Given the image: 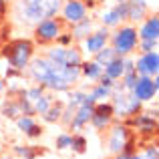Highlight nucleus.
Masks as SVG:
<instances>
[{
    "mask_svg": "<svg viewBox=\"0 0 159 159\" xmlns=\"http://www.w3.org/2000/svg\"><path fill=\"white\" fill-rule=\"evenodd\" d=\"M91 97H93L95 101H99V99H109V97H111V89H107V87L99 85V87H95V89H93Z\"/></svg>",
    "mask_w": 159,
    "mask_h": 159,
    "instance_id": "29",
    "label": "nucleus"
},
{
    "mask_svg": "<svg viewBox=\"0 0 159 159\" xmlns=\"http://www.w3.org/2000/svg\"><path fill=\"white\" fill-rule=\"evenodd\" d=\"M91 117H93V105L83 103L81 107L75 109V115H73V119H70V127H73L75 131H79L81 127H85L91 121Z\"/></svg>",
    "mask_w": 159,
    "mask_h": 159,
    "instance_id": "9",
    "label": "nucleus"
},
{
    "mask_svg": "<svg viewBox=\"0 0 159 159\" xmlns=\"http://www.w3.org/2000/svg\"><path fill=\"white\" fill-rule=\"evenodd\" d=\"M58 34H61V24H58L57 20H52V18L40 20L39 26H36V36H39V40H44V43L54 40Z\"/></svg>",
    "mask_w": 159,
    "mask_h": 159,
    "instance_id": "7",
    "label": "nucleus"
},
{
    "mask_svg": "<svg viewBox=\"0 0 159 159\" xmlns=\"http://www.w3.org/2000/svg\"><path fill=\"white\" fill-rule=\"evenodd\" d=\"M61 8V0H22L24 16L32 22H40L44 18H52Z\"/></svg>",
    "mask_w": 159,
    "mask_h": 159,
    "instance_id": "1",
    "label": "nucleus"
},
{
    "mask_svg": "<svg viewBox=\"0 0 159 159\" xmlns=\"http://www.w3.org/2000/svg\"><path fill=\"white\" fill-rule=\"evenodd\" d=\"M135 125L141 133H155V129H157L155 117H149V115H139L135 119Z\"/></svg>",
    "mask_w": 159,
    "mask_h": 159,
    "instance_id": "16",
    "label": "nucleus"
},
{
    "mask_svg": "<svg viewBox=\"0 0 159 159\" xmlns=\"http://www.w3.org/2000/svg\"><path fill=\"white\" fill-rule=\"evenodd\" d=\"M14 153L20 155V157H24V159H34L36 155H39V149H34V147H20V145H16Z\"/></svg>",
    "mask_w": 159,
    "mask_h": 159,
    "instance_id": "28",
    "label": "nucleus"
},
{
    "mask_svg": "<svg viewBox=\"0 0 159 159\" xmlns=\"http://www.w3.org/2000/svg\"><path fill=\"white\" fill-rule=\"evenodd\" d=\"M77 26L73 28V34L70 36H75V39H85L87 34H89V30H91V20L89 18H83V20H79V22H75Z\"/></svg>",
    "mask_w": 159,
    "mask_h": 159,
    "instance_id": "18",
    "label": "nucleus"
},
{
    "mask_svg": "<svg viewBox=\"0 0 159 159\" xmlns=\"http://www.w3.org/2000/svg\"><path fill=\"white\" fill-rule=\"evenodd\" d=\"M62 103H57V105H51L47 109V113H44V121L47 123H54V121H61V115H62Z\"/></svg>",
    "mask_w": 159,
    "mask_h": 159,
    "instance_id": "19",
    "label": "nucleus"
},
{
    "mask_svg": "<svg viewBox=\"0 0 159 159\" xmlns=\"http://www.w3.org/2000/svg\"><path fill=\"white\" fill-rule=\"evenodd\" d=\"M2 91H4V83L0 81V95H2Z\"/></svg>",
    "mask_w": 159,
    "mask_h": 159,
    "instance_id": "41",
    "label": "nucleus"
},
{
    "mask_svg": "<svg viewBox=\"0 0 159 159\" xmlns=\"http://www.w3.org/2000/svg\"><path fill=\"white\" fill-rule=\"evenodd\" d=\"M141 109V101L135 97H127V115H135Z\"/></svg>",
    "mask_w": 159,
    "mask_h": 159,
    "instance_id": "32",
    "label": "nucleus"
},
{
    "mask_svg": "<svg viewBox=\"0 0 159 159\" xmlns=\"http://www.w3.org/2000/svg\"><path fill=\"white\" fill-rule=\"evenodd\" d=\"M43 95V87H34V89H28L24 91V97L28 99V101H36V99Z\"/></svg>",
    "mask_w": 159,
    "mask_h": 159,
    "instance_id": "35",
    "label": "nucleus"
},
{
    "mask_svg": "<svg viewBox=\"0 0 159 159\" xmlns=\"http://www.w3.org/2000/svg\"><path fill=\"white\" fill-rule=\"evenodd\" d=\"M107 39H109V32H107V28H103V30H97V32H93V34H89L85 39V48L89 52H97V51H101L103 47L107 44Z\"/></svg>",
    "mask_w": 159,
    "mask_h": 159,
    "instance_id": "10",
    "label": "nucleus"
},
{
    "mask_svg": "<svg viewBox=\"0 0 159 159\" xmlns=\"http://www.w3.org/2000/svg\"><path fill=\"white\" fill-rule=\"evenodd\" d=\"M133 159H157V147H155V145H149L143 153L133 155Z\"/></svg>",
    "mask_w": 159,
    "mask_h": 159,
    "instance_id": "30",
    "label": "nucleus"
},
{
    "mask_svg": "<svg viewBox=\"0 0 159 159\" xmlns=\"http://www.w3.org/2000/svg\"><path fill=\"white\" fill-rule=\"evenodd\" d=\"M81 52L77 51V48H66L65 52V65L69 66H81Z\"/></svg>",
    "mask_w": 159,
    "mask_h": 159,
    "instance_id": "24",
    "label": "nucleus"
},
{
    "mask_svg": "<svg viewBox=\"0 0 159 159\" xmlns=\"http://www.w3.org/2000/svg\"><path fill=\"white\" fill-rule=\"evenodd\" d=\"M123 77H125V89H129V91H133V87H135V83H137V73L135 70H129V73H123Z\"/></svg>",
    "mask_w": 159,
    "mask_h": 159,
    "instance_id": "33",
    "label": "nucleus"
},
{
    "mask_svg": "<svg viewBox=\"0 0 159 159\" xmlns=\"http://www.w3.org/2000/svg\"><path fill=\"white\" fill-rule=\"evenodd\" d=\"M95 54H97V61H95V62H99L101 66H103V65H107V62H111L113 58L117 57L115 48H105V47H103L101 51H97Z\"/></svg>",
    "mask_w": 159,
    "mask_h": 159,
    "instance_id": "23",
    "label": "nucleus"
},
{
    "mask_svg": "<svg viewBox=\"0 0 159 159\" xmlns=\"http://www.w3.org/2000/svg\"><path fill=\"white\" fill-rule=\"evenodd\" d=\"M54 66L57 65H52L48 58H36L30 65V75H32L34 81H39L40 85L44 87V83H47L48 79H51V75L54 73Z\"/></svg>",
    "mask_w": 159,
    "mask_h": 159,
    "instance_id": "6",
    "label": "nucleus"
},
{
    "mask_svg": "<svg viewBox=\"0 0 159 159\" xmlns=\"http://www.w3.org/2000/svg\"><path fill=\"white\" fill-rule=\"evenodd\" d=\"M91 123H93L97 129H103V127H107V125L111 123V119H107V117H99V115H93V117H91Z\"/></svg>",
    "mask_w": 159,
    "mask_h": 159,
    "instance_id": "34",
    "label": "nucleus"
},
{
    "mask_svg": "<svg viewBox=\"0 0 159 159\" xmlns=\"http://www.w3.org/2000/svg\"><path fill=\"white\" fill-rule=\"evenodd\" d=\"M137 43H139V34H137V30H135L133 26L121 28V30L115 32V36H113V44H115L113 48H115L117 57L129 54L133 48L137 47Z\"/></svg>",
    "mask_w": 159,
    "mask_h": 159,
    "instance_id": "3",
    "label": "nucleus"
},
{
    "mask_svg": "<svg viewBox=\"0 0 159 159\" xmlns=\"http://www.w3.org/2000/svg\"><path fill=\"white\" fill-rule=\"evenodd\" d=\"M16 125H18V129L20 131L24 133V135H28V133H30V129L34 127V119H32V117H28V115H20L18 119H16Z\"/></svg>",
    "mask_w": 159,
    "mask_h": 159,
    "instance_id": "25",
    "label": "nucleus"
},
{
    "mask_svg": "<svg viewBox=\"0 0 159 159\" xmlns=\"http://www.w3.org/2000/svg\"><path fill=\"white\" fill-rule=\"evenodd\" d=\"M157 70H159V54L155 51L145 52L135 65V73H139L141 77H151V75L155 77Z\"/></svg>",
    "mask_w": 159,
    "mask_h": 159,
    "instance_id": "5",
    "label": "nucleus"
},
{
    "mask_svg": "<svg viewBox=\"0 0 159 159\" xmlns=\"http://www.w3.org/2000/svg\"><path fill=\"white\" fill-rule=\"evenodd\" d=\"M4 57L8 58V62L14 69L22 70L32 57V43L30 40H14L4 48Z\"/></svg>",
    "mask_w": 159,
    "mask_h": 159,
    "instance_id": "2",
    "label": "nucleus"
},
{
    "mask_svg": "<svg viewBox=\"0 0 159 159\" xmlns=\"http://www.w3.org/2000/svg\"><path fill=\"white\" fill-rule=\"evenodd\" d=\"M87 2H89V4H95V2H97V0H87Z\"/></svg>",
    "mask_w": 159,
    "mask_h": 159,
    "instance_id": "43",
    "label": "nucleus"
},
{
    "mask_svg": "<svg viewBox=\"0 0 159 159\" xmlns=\"http://www.w3.org/2000/svg\"><path fill=\"white\" fill-rule=\"evenodd\" d=\"M157 48V40H141V51L143 52H153Z\"/></svg>",
    "mask_w": 159,
    "mask_h": 159,
    "instance_id": "37",
    "label": "nucleus"
},
{
    "mask_svg": "<svg viewBox=\"0 0 159 159\" xmlns=\"http://www.w3.org/2000/svg\"><path fill=\"white\" fill-rule=\"evenodd\" d=\"M70 149H73V151H77V153H85L87 139L83 135H73V137H70Z\"/></svg>",
    "mask_w": 159,
    "mask_h": 159,
    "instance_id": "26",
    "label": "nucleus"
},
{
    "mask_svg": "<svg viewBox=\"0 0 159 159\" xmlns=\"http://www.w3.org/2000/svg\"><path fill=\"white\" fill-rule=\"evenodd\" d=\"M65 52H66V48H62V47L51 48L48 51V61L57 66H65Z\"/></svg>",
    "mask_w": 159,
    "mask_h": 159,
    "instance_id": "20",
    "label": "nucleus"
},
{
    "mask_svg": "<svg viewBox=\"0 0 159 159\" xmlns=\"http://www.w3.org/2000/svg\"><path fill=\"white\" fill-rule=\"evenodd\" d=\"M2 115L8 117V119H18L22 113H20V107H18L16 101H8V103H4V107H2Z\"/></svg>",
    "mask_w": 159,
    "mask_h": 159,
    "instance_id": "22",
    "label": "nucleus"
},
{
    "mask_svg": "<svg viewBox=\"0 0 159 159\" xmlns=\"http://www.w3.org/2000/svg\"><path fill=\"white\" fill-rule=\"evenodd\" d=\"M133 155L135 153H131V151H119V153H115V159H133Z\"/></svg>",
    "mask_w": 159,
    "mask_h": 159,
    "instance_id": "39",
    "label": "nucleus"
},
{
    "mask_svg": "<svg viewBox=\"0 0 159 159\" xmlns=\"http://www.w3.org/2000/svg\"><path fill=\"white\" fill-rule=\"evenodd\" d=\"M70 147V135H58L57 137V149H66Z\"/></svg>",
    "mask_w": 159,
    "mask_h": 159,
    "instance_id": "36",
    "label": "nucleus"
},
{
    "mask_svg": "<svg viewBox=\"0 0 159 159\" xmlns=\"http://www.w3.org/2000/svg\"><path fill=\"white\" fill-rule=\"evenodd\" d=\"M125 18H127V2H119V6H115L113 10L103 14V22L107 26H115V24H119Z\"/></svg>",
    "mask_w": 159,
    "mask_h": 159,
    "instance_id": "11",
    "label": "nucleus"
},
{
    "mask_svg": "<svg viewBox=\"0 0 159 159\" xmlns=\"http://www.w3.org/2000/svg\"><path fill=\"white\" fill-rule=\"evenodd\" d=\"M147 10V2L145 0H129L127 2V18L131 20H141Z\"/></svg>",
    "mask_w": 159,
    "mask_h": 159,
    "instance_id": "14",
    "label": "nucleus"
},
{
    "mask_svg": "<svg viewBox=\"0 0 159 159\" xmlns=\"http://www.w3.org/2000/svg\"><path fill=\"white\" fill-rule=\"evenodd\" d=\"M93 115L111 119V117L115 115V111H113V105H111V103H95V105H93Z\"/></svg>",
    "mask_w": 159,
    "mask_h": 159,
    "instance_id": "21",
    "label": "nucleus"
},
{
    "mask_svg": "<svg viewBox=\"0 0 159 159\" xmlns=\"http://www.w3.org/2000/svg\"><path fill=\"white\" fill-rule=\"evenodd\" d=\"M157 79H151V77H137V83L133 87V97L139 99L141 103L143 101H149V99L155 97L157 93Z\"/></svg>",
    "mask_w": 159,
    "mask_h": 159,
    "instance_id": "4",
    "label": "nucleus"
},
{
    "mask_svg": "<svg viewBox=\"0 0 159 159\" xmlns=\"http://www.w3.org/2000/svg\"><path fill=\"white\" fill-rule=\"evenodd\" d=\"M85 99H87L85 93H73V95H70V101H69V107H70V109L81 107L83 103H85Z\"/></svg>",
    "mask_w": 159,
    "mask_h": 159,
    "instance_id": "31",
    "label": "nucleus"
},
{
    "mask_svg": "<svg viewBox=\"0 0 159 159\" xmlns=\"http://www.w3.org/2000/svg\"><path fill=\"white\" fill-rule=\"evenodd\" d=\"M101 79V85L103 87H107V89H113V85H115V83H113V79H109L107 75H103V77H99Z\"/></svg>",
    "mask_w": 159,
    "mask_h": 159,
    "instance_id": "38",
    "label": "nucleus"
},
{
    "mask_svg": "<svg viewBox=\"0 0 159 159\" xmlns=\"http://www.w3.org/2000/svg\"><path fill=\"white\" fill-rule=\"evenodd\" d=\"M65 18L69 20V22H79V20H83V18H85V6H83L79 0H70V2H66Z\"/></svg>",
    "mask_w": 159,
    "mask_h": 159,
    "instance_id": "13",
    "label": "nucleus"
},
{
    "mask_svg": "<svg viewBox=\"0 0 159 159\" xmlns=\"http://www.w3.org/2000/svg\"><path fill=\"white\" fill-rule=\"evenodd\" d=\"M119 2H129V0H119Z\"/></svg>",
    "mask_w": 159,
    "mask_h": 159,
    "instance_id": "44",
    "label": "nucleus"
},
{
    "mask_svg": "<svg viewBox=\"0 0 159 159\" xmlns=\"http://www.w3.org/2000/svg\"><path fill=\"white\" fill-rule=\"evenodd\" d=\"M129 143V131L123 125H117L111 129V137H109V149L113 153H119L125 149V145Z\"/></svg>",
    "mask_w": 159,
    "mask_h": 159,
    "instance_id": "8",
    "label": "nucleus"
},
{
    "mask_svg": "<svg viewBox=\"0 0 159 159\" xmlns=\"http://www.w3.org/2000/svg\"><path fill=\"white\" fill-rule=\"evenodd\" d=\"M81 73L85 75L87 79H99L101 77V73H103V66L99 65V62H81Z\"/></svg>",
    "mask_w": 159,
    "mask_h": 159,
    "instance_id": "17",
    "label": "nucleus"
},
{
    "mask_svg": "<svg viewBox=\"0 0 159 159\" xmlns=\"http://www.w3.org/2000/svg\"><path fill=\"white\" fill-rule=\"evenodd\" d=\"M159 36V18L153 16V18L145 20V24L139 30V39L141 40H157Z\"/></svg>",
    "mask_w": 159,
    "mask_h": 159,
    "instance_id": "12",
    "label": "nucleus"
},
{
    "mask_svg": "<svg viewBox=\"0 0 159 159\" xmlns=\"http://www.w3.org/2000/svg\"><path fill=\"white\" fill-rule=\"evenodd\" d=\"M48 107H51V97H47V95H40V97L34 101V113H40V115H44Z\"/></svg>",
    "mask_w": 159,
    "mask_h": 159,
    "instance_id": "27",
    "label": "nucleus"
},
{
    "mask_svg": "<svg viewBox=\"0 0 159 159\" xmlns=\"http://www.w3.org/2000/svg\"><path fill=\"white\" fill-rule=\"evenodd\" d=\"M123 73H125V69H123V58H121V57H115L111 62H107V65H105V75H107L109 79H113V81L121 79V77H123Z\"/></svg>",
    "mask_w": 159,
    "mask_h": 159,
    "instance_id": "15",
    "label": "nucleus"
},
{
    "mask_svg": "<svg viewBox=\"0 0 159 159\" xmlns=\"http://www.w3.org/2000/svg\"><path fill=\"white\" fill-rule=\"evenodd\" d=\"M0 159H12V157H8V155H0Z\"/></svg>",
    "mask_w": 159,
    "mask_h": 159,
    "instance_id": "42",
    "label": "nucleus"
},
{
    "mask_svg": "<svg viewBox=\"0 0 159 159\" xmlns=\"http://www.w3.org/2000/svg\"><path fill=\"white\" fill-rule=\"evenodd\" d=\"M57 40L62 44V47H65V44H69L70 40H73V36H70V34H65V36H61V34H58V36H57Z\"/></svg>",
    "mask_w": 159,
    "mask_h": 159,
    "instance_id": "40",
    "label": "nucleus"
}]
</instances>
